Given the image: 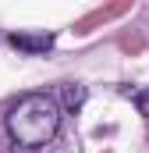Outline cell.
I'll use <instances>...</instances> for the list:
<instances>
[{"label":"cell","mask_w":149,"mask_h":153,"mask_svg":"<svg viewBox=\"0 0 149 153\" xmlns=\"http://www.w3.org/2000/svg\"><path fill=\"white\" fill-rule=\"evenodd\" d=\"M64 103H68L71 111H78V107L85 103V85H82V82H71V85L64 89Z\"/></svg>","instance_id":"3957f363"},{"label":"cell","mask_w":149,"mask_h":153,"mask_svg":"<svg viewBox=\"0 0 149 153\" xmlns=\"http://www.w3.org/2000/svg\"><path fill=\"white\" fill-rule=\"evenodd\" d=\"M64 125V107L53 93H25L18 96L7 114H4V128L7 139L21 150H43L60 135Z\"/></svg>","instance_id":"6da1fadb"},{"label":"cell","mask_w":149,"mask_h":153,"mask_svg":"<svg viewBox=\"0 0 149 153\" xmlns=\"http://www.w3.org/2000/svg\"><path fill=\"white\" fill-rule=\"evenodd\" d=\"M7 43H11L14 50L29 53V57H39V53H50V50L57 46V36H53V32H11Z\"/></svg>","instance_id":"7a4b0ae2"}]
</instances>
